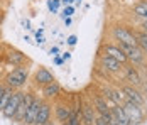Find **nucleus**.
Listing matches in <instances>:
<instances>
[{"instance_id": "obj_39", "label": "nucleus", "mask_w": 147, "mask_h": 125, "mask_svg": "<svg viewBox=\"0 0 147 125\" xmlns=\"http://www.w3.org/2000/svg\"><path fill=\"white\" fill-rule=\"evenodd\" d=\"M2 51H3V44H0V54H2Z\"/></svg>"}, {"instance_id": "obj_43", "label": "nucleus", "mask_w": 147, "mask_h": 125, "mask_svg": "<svg viewBox=\"0 0 147 125\" xmlns=\"http://www.w3.org/2000/svg\"><path fill=\"white\" fill-rule=\"evenodd\" d=\"M144 32H146V34H147V30H144Z\"/></svg>"}, {"instance_id": "obj_15", "label": "nucleus", "mask_w": 147, "mask_h": 125, "mask_svg": "<svg viewBox=\"0 0 147 125\" xmlns=\"http://www.w3.org/2000/svg\"><path fill=\"white\" fill-rule=\"evenodd\" d=\"M42 98H37L32 101V105H30L27 111H26V117H24V120H22V125H34L36 122V117H37V113H39V108H41V105H42Z\"/></svg>"}, {"instance_id": "obj_13", "label": "nucleus", "mask_w": 147, "mask_h": 125, "mask_svg": "<svg viewBox=\"0 0 147 125\" xmlns=\"http://www.w3.org/2000/svg\"><path fill=\"white\" fill-rule=\"evenodd\" d=\"M96 115H98V113H96V110H95V107H93L91 101L81 105V113H80V117H81L83 125H95Z\"/></svg>"}, {"instance_id": "obj_6", "label": "nucleus", "mask_w": 147, "mask_h": 125, "mask_svg": "<svg viewBox=\"0 0 147 125\" xmlns=\"http://www.w3.org/2000/svg\"><path fill=\"white\" fill-rule=\"evenodd\" d=\"M98 63H100V68H103L107 73H112V74L123 71V64L120 61H117L115 57L108 54H103V53H100V56H98Z\"/></svg>"}, {"instance_id": "obj_27", "label": "nucleus", "mask_w": 147, "mask_h": 125, "mask_svg": "<svg viewBox=\"0 0 147 125\" xmlns=\"http://www.w3.org/2000/svg\"><path fill=\"white\" fill-rule=\"evenodd\" d=\"M95 125H108L107 120L103 118V115H96V120H95Z\"/></svg>"}, {"instance_id": "obj_25", "label": "nucleus", "mask_w": 147, "mask_h": 125, "mask_svg": "<svg viewBox=\"0 0 147 125\" xmlns=\"http://www.w3.org/2000/svg\"><path fill=\"white\" fill-rule=\"evenodd\" d=\"M73 12H74V7H73V5H66V7H64V17H71V15H73Z\"/></svg>"}, {"instance_id": "obj_4", "label": "nucleus", "mask_w": 147, "mask_h": 125, "mask_svg": "<svg viewBox=\"0 0 147 125\" xmlns=\"http://www.w3.org/2000/svg\"><path fill=\"white\" fill-rule=\"evenodd\" d=\"M112 37H113L117 42H122V44L137 46L135 32H132L130 29L125 27V26H113V27H112Z\"/></svg>"}, {"instance_id": "obj_33", "label": "nucleus", "mask_w": 147, "mask_h": 125, "mask_svg": "<svg viewBox=\"0 0 147 125\" xmlns=\"http://www.w3.org/2000/svg\"><path fill=\"white\" fill-rule=\"evenodd\" d=\"M74 0H61V3H63V5H64V7H66V5H69V3H73Z\"/></svg>"}, {"instance_id": "obj_16", "label": "nucleus", "mask_w": 147, "mask_h": 125, "mask_svg": "<svg viewBox=\"0 0 147 125\" xmlns=\"http://www.w3.org/2000/svg\"><path fill=\"white\" fill-rule=\"evenodd\" d=\"M51 113H53V107H51V103L42 101V105H41V108H39V113H37V117H36L34 125L49 124V122H51Z\"/></svg>"}, {"instance_id": "obj_23", "label": "nucleus", "mask_w": 147, "mask_h": 125, "mask_svg": "<svg viewBox=\"0 0 147 125\" xmlns=\"http://www.w3.org/2000/svg\"><path fill=\"white\" fill-rule=\"evenodd\" d=\"M59 3H61V0H47V9L53 12V14H56L59 9Z\"/></svg>"}, {"instance_id": "obj_34", "label": "nucleus", "mask_w": 147, "mask_h": 125, "mask_svg": "<svg viewBox=\"0 0 147 125\" xmlns=\"http://www.w3.org/2000/svg\"><path fill=\"white\" fill-rule=\"evenodd\" d=\"M64 24L66 26H71V17H64Z\"/></svg>"}, {"instance_id": "obj_38", "label": "nucleus", "mask_w": 147, "mask_h": 125, "mask_svg": "<svg viewBox=\"0 0 147 125\" xmlns=\"http://www.w3.org/2000/svg\"><path fill=\"white\" fill-rule=\"evenodd\" d=\"M24 26H26V29H30V22L29 20H24Z\"/></svg>"}, {"instance_id": "obj_42", "label": "nucleus", "mask_w": 147, "mask_h": 125, "mask_svg": "<svg viewBox=\"0 0 147 125\" xmlns=\"http://www.w3.org/2000/svg\"><path fill=\"white\" fill-rule=\"evenodd\" d=\"M0 81H2V70H0Z\"/></svg>"}, {"instance_id": "obj_21", "label": "nucleus", "mask_w": 147, "mask_h": 125, "mask_svg": "<svg viewBox=\"0 0 147 125\" xmlns=\"http://www.w3.org/2000/svg\"><path fill=\"white\" fill-rule=\"evenodd\" d=\"M135 37H137V46H139L147 56V34L144 30H137V32H135Z\"/></svg>"}, {"instance_id": "obj_5", "label": "nucleus", "mask_w": 147, "mask_h": 125, "mask_svg": "<svg viewBox=\"0 0 147 125\" xmlns=\"http://www.w3.org/2000/svg\"><path fill=\"white\" fill-rule=\"evenodd\" d=\"M123 78H125L127 83L135 86V88H142V84H144V78H142L140 71L137 70L134 64H130V63L123 64Z\"/></svg>"}, {"instance_id": "obj_10", "label": "nucleus", "mask_w": 147, "mask_h": 125, "mask_svg": "<svg viewBox=\"0 0 147 125\" xmlns=\"http://www.w3.org/2000/svg\"><path fill=\"white\" fill-rule=\"evenodd\" d=\"M100 53H103V54H108V56H112V57H115V59H117V61H120L122 64H127V63H129V59H127L125 53L122 51V47H120L118 44H113V42L103 44Z\"/></svg>"}, {"instance_id": "obj_41", "label": "nucleus", "mask_w": 147, "mask_h": 125, "mask_svg": "<svg viewBox=\"0 0 147 125\" xmlns=\"http://www.w3.org/2000/svg\"><path fill=\"white\" fill-rule=\"evenodd\" d=\"M74 2H76V3H81V0H74Z\"/></svg>"}, {"instance_id": "obj_8", "label": "nucleus", "mask_w": 147, "mask_h": 125, "mask_svg": "<svg viewBox=\"0 0 147 125\" xmlns=\"http://www.w3.org/2000/svg\"><path fill=\"white\" fill-rule=\"evenodd\" d=\"M122 91L125 93V98L127 100H130L134 103H137V105H142V107H146V95L142 93V90L140 88H135L132 84H123L122 86Z\"/></svg>"}, {"instance_id": "obj_12", "label": "nucleus", "mask_w": 147, "mask_h": 125, "mask_svg": "<svg viewBox=\"0 0 147 125\" xmlns=\"http://www.w3.org/2000/svg\"><path fill=\"white\" fill-rule=\"evenodd\" d=\"M73 113H74L73 107L68 105V103H56L54 105V117H56V120H58L59 124L68 122Z\"/></svg>"}, {"instance_id": "obj_28", "label": "nucleus", "mask_w": 147, "mask_h": 125, "mask_svg": "<svg viewBox=\"0 0 147 125\" xmlns=\"http://www.w3.org/2000/svg\"><path fill=\"white\" fill-rule=\"evenodd\" d=\"M9 86L5 83H0V101H2V97H3V93H5V90H7Z\"/></svg>"}, {"instance_id": "obj_9", "label": "nucleus", "mask_w": 147, "mask_h": 125, "mask_svg": "<svg viewBox=\"0 0 147 125\" xmlns=\"http://www.w3.org/2000/svg\"><path fill=\"white\" fill-rule=\"evenodd\" d=\"M36 100V95L34 93H24V98H22V101H20V105H19V108L15 111L14 118H12V122H17V124H22V120H24V117H26V111L29 108L30 105H32V101Z\"/></svg>"}, {"instance_id": "obj_2", "label": "nucleus", "mask_w": 147, "mask_h": 125, "mask_svg": "<svg viewBox=\"0 0 147 125\" xmlns=\"http://www.w3.org/2000/svg\"><path fill=\"white\" fill-rule=\"evenodd\" d=\"M117 44L122 47V51L125 53V56H127V59H129V63H130V64L137 66V68H142V66H146V64H147V56H146V53H144L139 46L122 44V42H117Z\"/></svg>"}, {"instance_id": "obj_11", "label": "nucleus", "mask_w": 147, "mask_h": 125, "mask_svg": "<svg viewBox=\"0 0 147 125\" xmlns=\"http://www.w3.org/2000/svg\"><path fill=\"white\" fill-rule=\"evenodd\" d=\"M5 61H7L9 66L17 68V66H22V64L27 61V56L24 54L22 51L15 49V47H9V49L5 51Z\"/></svg>"}, {"instance_id": "obj_7", "label": "nucleus", "mask_w": 147, "mask_h": 125, "mask_svg": "<svg viewBox=\"0 0 147 125\" xmlns=\"http://www.w3.org/2000/svg\"><path fill=\"white\" fill-rule=\"evenodd\" d=\"M22 98H24V91H22V90H15L12 98H10L9 103H7V107L0 111V113H2L5 118L12 120L14 115H15V111H17V108H19V105H20V101H22Z\"/></svg>"}, {"instance_id": "obj_29", "label": "nucleus", "mask_w": 147, "mask_h": 125, "mask_svg": "<svg viewBox=\"0 0 147 125\" xmlns=\"http://www.w3.org/2000/svg\"><path fill=\"white\" fill-rule=\"evenodd\" d=\"M61 57H63V59H64V63H66V61H69V59H71V53H68V51H66V53H63Z\"/></svg>"}, {"instance_id": "obj_18", "label": "nucleus", "mask_w": 147, "mask_h": 125, "mask_svg": "<svg viewBox=\"0 0 147 125\" xmlns=\"http://www.w3.org/2000/svg\"><path fill=\"white\" fill-rule=\"evenodd\" d=\"M61 93V84L58 81H53V83L42 86V95L46 100H53V98H58Z\"/></svg>"}, {"instance_id": "obj_19", "label": "nucleus", "mask_w": 147, "mask_h": 125, "mask_svg": "<svg viewBox=\"0 0 147 125\" xmlns=\"http://www.w3.org/2000/svg\"><path fill=\"white\" fill-rule=\"evenodd\" d=\"M112 111H113V115H115V118H117L118 125H130L129 117H127V113H125V110H123L122 105H113V107H112Z\"/></svg>"}, {"instance_id": "obj_17", "label": "nucleus", "mask_w": 147, "mask_h": 125, "mask_svg": "<svg viewBox=\"0 0 147 125\" xmlns=\"http://www.w3.org/2000/svg\"><path fill=\"white\" fill-rule=\"evenodd\" d=\"M91 103H93V107H95V110H96L98 115H107V113L112 111V107L108 105L107 98L103 97V95H93Z\"/></svg>"}, {"instance_id": "obj_14", "label": "nucleus", "mask_w": 147, "mask_h": 125, "mask_svg": "<svg viewBox=\"0 0 147 125\" xmlns=\"http://www.w3.org/2000/svg\"><path fill=\"white\" fill-rule=\"evenodd\" d=\"M53 81H56L54 80V74L47 70V68L39 66L37 71H36V74H34V83L37 84V86H46V84L53 83Z\"/></svg>"}, {"instance_id": "obj_1", "label": "nucleus", "mask_w": 147, "mask_h": 125, "mask_svg": "<svg viewBox=\"0 0 147 125\" xmlns=\"http://www.w3.org/2000/svg\"><path fill=\"white\" fill-rule=\"evenodd\" d=\"M29 80V70L24 66H17L5 76V84L12 90H22Z\"/></svg>"}, {"instance_id": "obj_30", "label": "nucleus", "mask_w": 147, "mask_h": 125, "mask_svg": "<svg viewBox=\"0 0 147 125\" xmlns=\"http://www.w3.org/2000/svg\"><path fill=\"white\" fill-rule=\"evenodd\" d=\"M54 63H56L58 66H61V64H64V59H63V57H58V56H54Z\"/></svg>"}, {"instance_id": "obj_36", "label": "nucleus", "mask_w": 147, "mask_h": 125, "mask_svg": "<svg viewBox=\"0 0 147 125\" xmlns=\"http://www.w3.org/2000/svg\"><path fill=\"white\" fill-rule=\"evenodd\" d=\"M36 39L39 41V44H42V42L46 41V39H44V37H42V36H36Z\"/></svg>"}, {"instance_id": "obj_35", "label": "nucleus", "mask_w": 147, "mask_h": 125, "mask_svg": "<svg viewBox=\"0 0 147 125\" xmlns=\"http://www.w3.org/2000/svg\"><path fill=\"white\" fill-rule=\"evenodd\" d=\"M140 27H142V30H147V20H142V24H140Z\"/></svg>"}, {"instance_id": "obj_26", "label": "nucleus", "mask_w": 147, "mask_h": 125, "mask_svg": "<svg viewBox=\"0 0 147 125\" xmlns=\"http://www.w3.org/2000/svg\"><path fill=\"white\" fill-rule=\"evenodd\" d=\"M66 42H68L69 46H74V44L78 42V36H74V34H71V36H69V37L66 39Z\"/></svg>"}, {"instance_id": "obj_37", "label": "nucleus", "mask_w": 147, "mask_h": 125, "mask_svg": "<svg viewBox=\"0 0 147 125\" xmlns=\"http://www.w3.org/2000/svg\"><path fill=\"white\" fill-rule=\"evenodd\" d=\"M42 34H44V29H39V30L36 32V36H42Z\"/></svg>"}, {"instance_id": "obj_40", "label": "nucleus", "mask_w": 147, "mask_h": 125, "mask_svg": "<svg viewBox=\"0 0 147 125\" xmlns=\"http://www.w3.org/2000/svg\"><path fill=\"white\" fill-rule=\"evenodd\" d=\"M46 125H58V124H54V122H49V124H46Z\"/></svg>"}, {"instance_id": "obj_3", "label": "nucleus", "mask_w": 147, "mask_h": 125, "mask_svg": "<svg viewBox=\"0 0 147 125\" xmlns=\"http://www.w3.org/2000/svg\"><path fill=\"white\" fill-rule=\"evenodd\" d=\"M122 107H123V110H125L127 117H129L130 125H139L140 122H144V118H146V108L142 105H137V103H134L130 100H125V103Z\"/></svg>"}, {"instance_id": "obj_20", "label": "nucleus", "mask_w": 147, "mask_h": 125, "mask_svg": "<svg viewBox=\"0 0 147 125\" xmlns=\"http://www.w3.org/2000/svg\"><path fill=\"white\" fill-rule=\"evenodd\" d=\"M132 12H134V15H137L139 19L147 20V0H140V2H137V3L134 5Z\"/></svg>"}, {"instance_id": "obj_22", "label": "nucleus", "mask_w": 147, "mask_h": 125, "mask_svg": "<svg viewBox=\"0 0 147 125\" xmlns=\"http://www.w3.org/2000/svg\"><path fill=\"white\" fill-rule=\"evenodd\" d=\"M14 91L15 90H12V88H7V90H5V93H3V97H2V101H0V111L7 107V103H9V100L12 98Z\"/></svg>"}, {"instance_id": "obj_31", "label": "nucleus", "mask_w": 147, "mask_h": 125, "mask_svg": "<svg viewBox=\"0 0 147 125\" xmlns=\"http://www.w3.org/2000/svg\"><path fill=\"white\" fill-rule=\"evenodd\" d=\"M58 53H59V47H56V46H54V47H51V54H53V56H58Z\"/></svg>"}, {"instance_id": "obj_32", "label": "nucleus", "mask_w": 147, "mask_h": 125, "mask_svg": "<svg viewBox=\"0 0 147 125\" xmlns=\"http://www.w3.org/2000/svg\"><path fill=\"white\" fill-rule=\"evenodd\" d=\"M3 20H5V12H3V10H0V26L3 24Z\"/></svg>"}, {"instance_id": "obj_24", "label": "nucleus", "mask_w": 147, "mask_h": 125, "mask_svg": "<svg viewBox=\"0 0 147 125\" xmlns=\"http://www.w3.org/2000/svg\"><path fill=\"white\" fill-rule=\"evenodd\" d=\"M103 118L107 120V124H108V125H118L117 118H115V115H113V111H110V113L103 115Z\"/></svg>"}]
</instances>
